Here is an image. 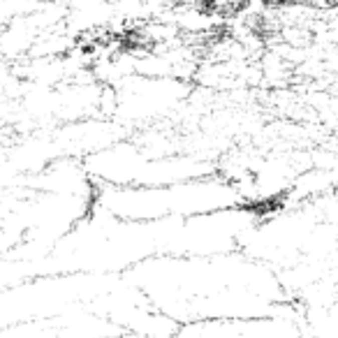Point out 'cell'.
Here are the masks:
<instances>
[{
	"mask_svg": "<svg viewBox=\"0 0 338 338\" xmlns=\"http://www.w3.org/2000/svg\"><path fill=\"white\" fill-rule=\"evenodd\" d=\"M81 167L93 188H162L218 172L197 157L160 155L123 139L81 157Z\"/></svg>",
	"mask_w": 338,
	"mask_h": 338,
	"instance_id": "3",
	"label": "cell"
},
{
	"mask_svg": "<svg viewBox=\"0 0 338 338\" xmlns=\"http://www.w3.org/2000/svg\"><path fill=\"white\" fill-rule=\"evenodd\" d=\"M301 310L255 320H202L179 324L172 338H301Z\"/></svg>",
	"mask_w": 338,
	"mask_h": 338,
	"instance_id": "4",
	"label": "cell"
},
{
	"mask_svg": "<svg viewBox=\"0 0 338 338\" xmlns=\"http://www.w3.org/2000/svg\"><path fill=\"white\" fill-rule=\"evenodd\" d=\"M188 86L172 77H155V74H139L127 79L116 97V111L132 121L155 118L167 114L169 109L186 97Z\"/></svg>",
	"mask_w": 338,
	"mask_h": 338,
	"instance_id": "5",
	"label": "cell"
},
{
	"mask_svg": "<svg viewBox=\"0 0 338 338\" xmlns=\"http://www.w3.org/2000/svg\"><path fill=\"white\" fill-rule=\"evenodd\" d=\"M146 303L176 326L202 320H255L296 310L278 273L243 253L151 257L123 273Z\"/></svg>",
	"mask_w": 338,
	"mask_h": 338,
	"instance_id": "1",
	"label": "cell"
},
{
	"mask_svg": "<svg viewBox=\"0 0 338 338\" xmlns=\"http://www.w3.org/2000/svg\"><path fill=\"white\" fill-rule=\"evenodd\" d=\"M93 209L127 223L186 220L250 206L239 183L225 174L202 176L162 188H93Z\"/></svg>",
	"mask_w": 338,
	"mask_h": 338,
	"instance_id": "2",
	"label": "cell"
},
{
	"mask_svg": "<svg viewBox=\"0 0 338 338\" xmlns=\"http://www.w3.org/2000/svg\"><path fill=\"white\" fill-rule=\"evenodd\" d=\"M301 338H313V336H306V333H303V336H301Z\"/></svg>",
	"mask_w": 338,
	"mask_h": 338,
	"instance_id": "7",
	"label": "cell"
},
{
	"mask_svg": "<svg viewBox=\"0 0 338 338\" xmlns=\"http://www.w3.org/2000/svg\"><path fill=\"white\" fill-rule=\"evenodd\" d=\"M102 338H148V336H139V333H116V336H102Z\"/></svg>",
	"mask_w": 338,
	"mask_h": 338,
	"instance_id": "6",
	"label": "cell"
}]
</instances>
